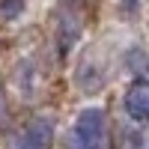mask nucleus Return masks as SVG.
Segmentation results:
<instances>
[{
    "label": "nucleus",
    "mask_w": 149,
    "mask_h": 149,
    "mask_svg": "<svg viewBox=\"0 0 149 149\" xmlns=\"http://www.w3.org/2000/svg\"><path fill=\"white\" fill-rule=\"evenodd\" d=\"M72 149H107V122L98 107H86L72 128Z\"/></svg>",
    "instance_id": "1"
},
{
    "label": "nucleus",
    "mask_w": 149,
    "mask_h": 149,
    "mask_svg": "<svg viewBox=\"0 0 149 149\" xmlns=\"http://www.w3.org/2000/svg\"><path fill=\"white\" fill-rule=\"evenodd\" d=\"M125 60H128V69H131V72H137V74H140V72H149V54L143 51V48L134 45Z\"/></svg>",
    "instance_id": "5"
},
{
    "label": "nucleus",
    "mask_w": 149,
    "mask_h": 149,
    "mask_svg": "<svg viewBox=\"0 0 149 149\" xmlns=\"http://www.w3.org/2000/svg\"><path fill=\"white\" fill-rule=\"evenodd\" d=\"M6 116V104H3V90H0V119Z\"/></svg>",
    "instance_id": "7"
},
{
    "label": "nucleus",
    "mask_w": 149,
    "mask_h": 149,
    "mask_svg": "<svg viewBox=\"0 0 149 149\" xmlns=\"http://www.w3.org/2000/svg\"><path fill=\"white\" fill-rule=\"evenodd\" d=\"M78 36H81V21L74 18V12H60V18H57V48H60L63 57L74 48Z\"/></svg>",
    "instance_id": "2"
},
{
    "label": "nucleus",
    "mask_w": 149,
    "mask_h": 149,
    "mask_svg": "<svg viewBox=\"0 0 149 149\" xmlns=\"http://www.w3.org/2000/svg\"><path fill=\"white\" fill-rule=\"evenodd\" d=\"M27 9V0H0V18L3 21H18Z\"/></svg>",
    "instance_id": "4"
},
{
    "label": "nucleus",
    "mask_w": 149,
    "mask_h": 149,
    "mask_svg": "<svg viewBox=\"0 0 149 149\" xmlns=\"http://www.w3.org/2000/svg\"><path fill=\"white\" fill-rule=\"evenodd\" d=\"M137 9H140V0H119V15L131 18V15H137Z\"/></svg>",
    "instance_id": "6"
},
{
    "label": "nucleus",
    "mask_w": 149,
    "mask_h": 149,
    "mask_svg": "<svg viewBox=\"0 0 149 149\" xmlns=\"http://www.w3.org/2000/svg\"><path fill=\"white\" fill-rule=\"evenodd\" d=\"M125 110H128V116L137 119V122L149 119V86H143V84L131 86L125 93Z\"/></svg>",
    "instance_id": "3"
}]
</instances>
